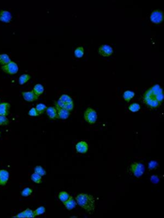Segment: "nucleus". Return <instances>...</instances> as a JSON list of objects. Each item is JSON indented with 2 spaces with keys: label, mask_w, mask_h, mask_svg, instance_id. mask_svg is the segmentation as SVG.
<instances>
[{
  "label": "nucleus",
  "mask_w": 164,
  "mask_h": 218,
  "mask_svg": "<svg viewBox=\"0 0 164 218\" xmlns=\"http://www.w3.org/2000/svg\"><path fill=\"white\" fill-rule=\"evenodd\" d=\"M144 102L149 108L156 109L160 107L163 99V93L159 84H156L153 87L149 88L144 94Z\"/></svg>",
  "instance_id": "nucleus-1"
},
{
  "label": "nucleus",
  "mask_w": 164,
  "mask_h": 218,
  "mask_svg": "<svg viewBox=\"0 0 164 218\" xmlns=\"http://www.w3.org/2000/svg\"><path fill=\"white\" fill-rule=\"evenodd\" d=\"M76 202L80 206L81 208H83L87 213H93L94 210L96 208V201L95 198L91 195H87V194H79L76 197Z\"/></svg>",
  "instance_id": "nucleus-2"
},
{
  "label": "nucleus",
  "mask_w": 164,
  "mask_h": 218,
  "mask_svg": "<svg viewBox=\"0 0 164 218\" xmlns=\"http://www.w3.org/2000/svg\"><path fill=\"white\" fill-rule=\"evenodd\" d=\"M130 172L133 176H135L137 178H141L144 173V165L143 163H133L130 166Z\"/></svg>",
  "instance_id": "nucleus-3"
},
{
  "label": "nucleus",
  "mask_w": 164,
  "mask_h": 218,
  "mask_svg": "<svg viewBox=\"0 0 164 218\" xmlns=\"http://www.w3.org/2000/svg\"><path fill=\"white\" fill-rule=\"evenodd\" d=\"M84 118L85 120L90 124V125H94L98 119V114L96 113V110L92 109V108H87L84 113Z\"/></svg>",
  "instance_id": "nucleus-4"
},
{
  "label": "nucleus",
  "mask_w": 164,
  "mask_h": 218,
  "mask_svg": "<svg viewBox=\"0 0 164 218\" xmlns=\"http://www.w3.org/2000/svg\"><path fill=\"white\" fill-rule=\"evenodd\" d=\"M1 69L5 73L7 74H10V75H13V74H16L18 72L19 70V68H18V65H17L15 62H10L9 63L8 65H5V66H2L1 67Z\"/></svg>",
  "instance_id": "nucleus-5"
},
{
  "label": "nucleus",
  "mask_w": 164,
  "mask_h": 218,
  "mask_svg": "<svg viewBox=\"0 0 164 218\" xmlns=\"http://www.w3.org/2000/svg\"><path fill=\"white\" fill-rule=\"evenodd\" d=\"M150 20L153 23H156V25H160V23H162L163 21V13L161 10H154L152 11V13L150 15Z\"/></svg>",
  "instance_id": "nucleus-6"
},
{
  "label": "nucleus",
  "mask_w": 164,
  "mask_h": 218,
  "mask_svg": "<svg viewBox=\"0 0 164 218\" xmlns=\"http://www.w3.org/2000/svg\"><path fill=\"white\" fill-rule=\"evenodd\" d=\"M114 52V50L111 46L109 45H101L98 48V54L103 57H107L112 55Z\"/></svg>",
  "instance_id": "nucleus-7"
},
{
  "label": "nucleus",
  "mask_w": 164,
  "mask_h": 218,
  "mask_svg": "<svg viewBox=\"0 0 164 218\" xmlns=\"http://www.w3.org/2000/svg\"><path fill=\"white\" fill-rule=\"evenodd\" d=\"M76 152L79 154H85L88 151V144L86 141H79V142L75 145Z\"/></svg>",
  "instance_id": "nucleus-8"
},
{
  "label": "nucleus",
  "mask_w": 164,
  "mask_h": 218,
  "mask_svg": "<svg viewBox=\"0 0 164 218\" xmlns=\"http://www.w3.org/2000/svg\"><path fill=\"white\" fill-rule=\"evenodd\" d=\"M23 97L26 101H29V102H32V101H36L38 100L39 97L35 94L33 91H29V92H23Z\"/></svg>",
  "instance_id": "nucleus-9"
},
{
  "label": "nucleus",
  "mask_w": 164,
  "mask_h": 218,
  "mask_svg": "<svg viewBox=\"0 0 164 218\" xmlns=\"http://www.w3.org/2000/svg\"><path fill=\"white\" fill-rule=\"evenodd\" d=\"M55 107H59V108H63L64 110H66L68 111H71L73 110V100L72 101H69L68 103H62L60 101H56L55 104Z\"/></svg>",
  "instance_id": "nucleus-10"
},
{
  "label": "nucleus",
  "mask_w": 164,
  "mask_h": 218,
  "mask_svg": "<svg viewBox=\"0 0 164 218\" xmlns=\"http://www.w3.org/2000/svg\"><path fill=\"white\" fill-rule=\"evenodd\" d=\"M12 19L10 12L8 10H0V22L2 23H9Z\"/></svg>",
  "instance_id": "nucleus-11"
},
{
  "label": "nucleus",
  "mask_w": 164,
  "mask_h": 218,
  "mask_svg": "<svg viewBox=\"0 0 164 218\" xmlns=\"http://www.w3.org/2000/svg\"><path fill=\"white\" fill-rule=\"evenodd\" d=\"M56 110H57V118L61 119V120H65L68 119L69 117V111L64 110L63 108H59V107H55Z\"/></svg>",
  "instance_id": "nucleus-12"
},
{
  "label": "nucleus",
  "mask_w": 164,
  "mask_h": 218,
  "mask_svg": "<svg viewBox=\"0 0 164 218\" xmlns=\"http://www.w3.org/2000/svg\"><path fill=\"white\" fill-rule=\"evenodd\" d=\"M9 179V173L5 169H0V185H7Z\"/></svg>",
  "instance_id": "nucleus-13"
},
{
  "label": "nucleus",
  "mask_w": 164,
  "mask_h": 218,
  "mask_svg": "<svg viewBox=\"0 0 164 218\" xmlns=\"http://www.w3.org/2000/svg\"><path fill=\"white\" fill-rule=\"evenodd\" d=\"M46 113L49 116L50 119H52V120L57 119V110H56L55 107H52V106H51V107H47Z\"/></svg>",
  "instance_id": "nucleus-14"
},
{
  "label": "nucleus",
  "mask_w": 164,
  "mask_h": 218,
  "mask_svg": "<svg viewBox=\"0 0 164 218\" xmlns=\"http://www.w3.org/2000/svg\"><path fill=\"white\" fill-rule=\"evenodd\" d=\"M14 217L16 218H23V217H26V218H33L35 217V214H34V211L30 210V209H27L26 211H22V213L18 214L17 215H15Z\"/></svg>",
  "instance_id": "nucleus-15"
},
{
  "label": "nucleus",
  "mask_w": 164,
  "mask_h": 218,
  "mask_svg": "<svg viewBox=\"0 0 164 218\" xmlns=\"http://www.w3.org/2000/svg\"><path fill=\"white\" fill-rule=\"evenodd\" d=\"M64 205H65V207H66L67 210L70 211V210H73L76 207L77 202H76V199H74L72 197H69V198L64 202Z\"/></svg>",
  "instance_id": "nucleus-16"
},
{
  "label": "nucleus",
  "mask_w": 164,
  "mask_h": 218,
  "mask_svg": "<svg viewBox=\"0 0 164 218\" xmlns=\"http://www.w3.org/2000/svg\"><path fill=\"white\" fill-rule=\"evenodd\" d=\"M10 105L9 103H0V115L7 116L9 114Z\"/></svg>",
  "instance_id": "nucleus-17"
},
{
  "label": "nucleus",
  "mask_w": 164,
  "mask_h": 218,
  "mask_svg": "<svg viewBox=\"0 0 164 218\" xmlns=\"http://www.w3.org/2000/svg\"><path fill=\"white\" fill-rule=\"evenodd\" d=\"M35 94H36V95L38 96V97H39L40 95H42V94L44 92V87H43V85L42 84H36L34 86V88H33V90H32Z\"/></svg>",
  "instance_id": "nucleus-18"
},
{
  "label": "nucleus",
  "mask_w": 164,
  "mask_h": 218,
  "mask_svg": "<svg viewBox=\"0 0 164 218\" xmlns=\"http://www.w3.org/2000/svg\"><path fill=\"white\" fill-rule=\"evenodd\" d=\"M135 96V93L132 92V91H126L123 94V98H124L125 101H130V100L134 97Z\"/></svg>",
  "instance_id": "nucleus-19"
},
{
  "label": "nucleus",
  "mask_w": 164,
  "mask_h": 218,
  "mask_svg": "<svg viewBox=\"0 0 164 218\" xmlns=\"http://www.w3.org/2000/svg\"><path fill=\"white\" fill-rule=\"evenodd\" d=\"M30 79H31V76L30 75H28V74H23V75H21L20 77H19V80H18L19 84H21V85L25 84Z\"/></svg>",
  "instance_id": "nucleus-20"
},
{
  "label": "nucleus",
  "mask_w": 164,
  "mask_h": 218,
  "mask_svg": "<svg viewBox=\"0 0 164 218\" xmlns=\"http://www.w3.org/2000/svg\"><path fill=\"white\" fill-rule=\"evenodd\" d=\"M10 62V58L8 54H0V65L5 66V65H8Z\"/></svg>",
  "instance_id": "nucleus-21"
},
{
  "label": "nucleus",
  "mask_w": 164,
  "mask_h": 218,
  "mask_svg": "<svg viewBox=\"0 0 164 218\" xmlns=\"http://www.w3.org/2000/svg\"><path fill=\"white\" fill-rule=\"evenodd\" d=\"M84 54H85V49L83 47H78V48H76L75 51H74V55L75 57L77 58H83L84 57Z\"/></svg>",
  "instance_id": "nucleus-22"
},
{
  "label": "nucleus",
  "mask_w": 164,
  "mask_h": 218,
  "mask_svg": "<svg viewBox=\"0 0 164 218\" xmlns=\"http://www.w3.org/2000/svg\"><path fill=\"white\" fill-rule=\"evenodd\" d=\"M69 197H70V195L66 191H62V192L59 193V195H58V198H59L60 201L63 202V203L65 202L66 200H68L69 198Z\"/></svg>",
  "instance_id": "nucleus-23"
},
{
  "label": "nucleus",
  "mask_w": 164,
  "mask_h": 218,
  "mask_svg": "<svg viewBox=\"0 0 164 218\" xmlns=\"http://www.w3.org/2000/svg\"><path fill=\"white\" fill-rule=\"evenodd\" d=\"M32 193H33V189H32V188H30V187H26V188H23V189L21 191V195L23 197H29V196L32 195Z\"/></svg>",
  "instance_id": "nucleus-24"
},
{
  "label": "nucleus",
  "mask_w": 164,
  "mask_h": 218,
  "mask_svg": "<svg viewBox=\"0 0 164 218\" xmlns=\"http://www.w3.org/2000/svg\"><path fill=\"white\" fill-rule=\"evenodd\" d=\"M30 178H31V180L34 182H36V184H40V182H42V176H40L39 174H38V173H36V172H34L31 175Z\"/></svg>",
  "instance_id": "nucleus-25"
},
{
  "label": "nucleus",
  "mask_w": 164,
  "mask_h": 218,
  "mask_svg": "<svg viewBox=\"0 0 164 218\" xmlns=\"http://www.w3.org/2000/svg\"><path fill=\"white\" fill-rule=\"evenodd\" d=\"M46 109H47L46 105H44V104H42V103H39V104H38V105L36 106V110H38L39 114H42L43 113H45V111H46Z\"/></svg>",
  "instance_id": "nucleus-26"
},
{
  "label": "nucleus",
  "mask_w": 164,
  "mask_h": 218,
  "mask_svg": "<svg viewBox=\"0 0 164 218\" xmlns=\"http://www.w3.org/2000/svg\"><path fill=\"white\" fill-rule=\"evenodd\" d=\"M34 171L36 172V173H38V174H39L40 176H44V175H46V170H45L42 166H37V167H35Z\"/></svg>",
  "instance_id": "nucleus-27"
},
{
  "label": "nucleus",
  "mask_w": 164,
  "mask_h": 218,
  "mask_svg": "<svg viewBox=\"0 0 164 218\" xmlns=\"http://www.w3.org/2000/svg\"><path fill=\"white\" fill-rule=\"evenodd\" d=\"M58 101H60L62 103H68L69 101H72V98L68 95H62L59 97V99H58Z\"/></svg>",
  "instance_id": "nucleus-28"
},
{
  "label": "nucleus",
  "mask_w": 164,
  "mask_h": 218,
  "mask_svg": "<svg viewBox=\"0 0 164 218\" xmlns=\"http://www.w3.org/2000/svg\"><path fill=\"white\" fill-rule=\"evenodd\" d=\"M141 109V106L138 104V103H133L131 105H130V107H128V110L132 113H136V111H139Z\"/></svg>",
  "instance_id": "nucleus-29"
},
{
  "label": "nucleus",
  "mask_w": 164,
  "mask_h": 218,
  "mask_svg": "<svg viewBox=\"0 0 164 218\" xmlns=\"http://www.w3.org/2000/svg\"><path fill=\"white\" fill-rule=\"evenodd\" d=\"M9 124V121L8 120L7 117L3 116V115H0V126H8Z\"/></svg>",
  "instance_id": "nucleus-30"
},
{
  "label": "nucleus",
  "mask_w": 164,
  "mask_h": 218,
  "mask_svg": "<svg viewBox=\"0 0 164 218\" xmlns=\"http://www.w3.org/2000/svg\"><path fill=\"white\" fill-rule=\"evenodd\" d=\"M45 213V207L44 206H40V207H39L37 210L34 211V214L35 216H38V215H40V214H43Z\"/></svg>",
  "instance_id": "nucleus-31"
},
{
  "label": "nucleus",
  "mask_w": 164,
  "mask_h": 218,
  "mask_svg": "<svg viewBox=\"0 0 164 218\" xmlns=\"http://www.w3.org/2000/svg\"><path fill=\"white\" fill-rule=\"evenodd\" d=\"M160 167L159 163H157V161H150L149 164H148V169L150 170H153V169H156Z\"/></svg>",
  "instance_id": "nucleus-32"
},
{
  "label": "nucleus",
  "mask_w": 164,
  "mask_h": 218,
  "mask_svg": "<svg viewBox=\"0 0 164 218\" xmlns=\"http://www.w3.org/2000/svg\"><path fill=\"white\" fill-rule=\"evenodd\" d=\"M28 114L30 116H32V117H36V116L39 115V113H38V110H36V108H32L30 110L28 111Z\"/></svg>",
  "instance_id": "nucleus-33"
},
{
  "label": "nucleus",
  "mask_w": 164,
  "mask_h": 218,
  "mask_svg": "<svg viewBox=\"0 0 164 218\" xmlns=\"http://www.w3.org/2000/svg\"><path fill=\"white\" fill-rule=\"evenodd\" d=\"M150 181H151L152 182H153V184H157L160 180H159V178H157V176L154 175V176H152V177H151Z\"/></svg>",
  "instance_id": "nucleus-34"
},
{
  "label": "nucleus",
  "mask_w": 164,
  "mask_h": 218,
  "mask_svg": "<svg viewBox=\"0 0 164 218\" xmlns=\"http://www.w3.org/2000/svg\"><path fill=\"white\" fill-rule=\"evenodd\" d=\"M0 137H1V133H0Z\"/></svg>",
  "instance_id": "nucleus-35"
}]
</instances>
